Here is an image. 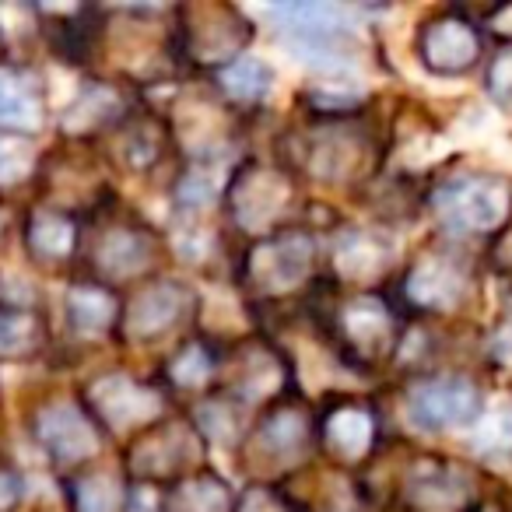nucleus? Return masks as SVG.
I'll return each mask as SVG.
<instances>
[{
	"mask_svg": "<svg viewBox=\"0 0 512 512\" xmlns=\"http://www.w3.org/2000/svg\"><path fill=\"white\" fill-rule=\"evenodd\" d=\"M407 414L421 428H460L481 418V390L463 376L428 379L407 400Z\"/></svg>",
	"mask_w": 512,
	"mask_h": 512,
	"instance_id": "obj_1",
	"label": "nucleus"
},
{
	"mask_svg": "<svg viewBox=\"0 0 512 512\" xmlns=\"http://www.w3.org/2000/svg\"><path fill=\"white\" fill-rule=\"evenodd\" d=\"M505 207V190L495 179H481V176H467L449 183L446 190L439 193V211L442 218L453 228H491L502 221Z\"/></svg>",
	"mask_w": 512,
	"mask_h": 512,
	"instance_id": "obj_2",
	"label": "nucleus"
},
{
	"mask_svg": "<svg viewBox=\"0 0 512 512\" xmlns=\"http://www.w3.org/2000/svg\"><path fill=\"white\" fill-rule=\"evenodd\" d=\"M477 39L467 25L460 22H435L421 36V60L435 74H460L474 64Z\"/></svg>",
	"mask_w": 512,
	"mask_h": 512,
	"instance_id": "obj_3",
	"label": "nucleus"
},
{
	"mask_svg": "<svg viewBox=\"0 0 512 512\" xmlns=\"http://www.w3.org/2000/svg\"><path fill=\"white\" fill-rule=\"evenodd\" d=\"M309 256H313V242H309L306 235L292 232V235H285V239L260 249L253 260V271L264 278V285L288 288L309 271Z\"/></svg>",
	"mask_w": 512,
	"mask_h": 512,
	"instance_id": "obj_4",
	"label": "nucleus"
},
{
	"mask_svg": "<svg viewBox=\"0 0 512 512\" xmlns=\"http://www.w3.org/2000/svg\"><path fill=\"white\" fill-rule=\"evenodd\" d=\"M39 439H43L46 449L57 453L60 460H78V456L95 449V435H92V428H88L85 414H78L67 404L50 407V411L39 418Z\"/></svg>",
	"mask_w": 512,
	"mask_h": 512,
	"instance_id": "obj_5",
	"label": "nucleus"
},
{
	"mask_svg": "<svg viewBox=\"0 0 512 512\" xmlns=\"http://www.w3.org/2000/svg\"><path fill=\"white\" fill-rule=\"evenodd\" d=\"M95 404L113 425H134V421H144L158 411V400L123 376H113L95 386Z\"/></svg>",
	"mask_w": 512,
	"mask_h": 512,
	"instance_id": "obj_6",
	"label": "nucleus"
},
{
	"mask_svg": "<svg viewBox=\"0 0 512 512\" xmlns=\"http://www.w3.org/2000/svg\"><path fill=\"white\" fill-rule=\"evenodd\" d=\"M183 302H186L183 288H172V285L148 288V292L137 299L134 313H130V327H134V334H141V337L162 334L165 327H172V323L179 320Z\"/></svg>",
	"mask_w": 512,
	"mask_h": 512,
	"instance_id": "obj_7",
	"label": "nucleus"
},
{
	"mask_svg": "<svg viewBox=\"0 0 512 512\" xmlns=\"http://www.w3.org/2000/svg\"><path fill=\"white\" fill-rule=\"evenodd\" d=\"M43 120V102L18 74L0 71V123L15 130H32Z\"/></svg>",
	"mask_w": 512,
	"mask_h": 512,
	"instance_id": "obj_8",
	"label": "nucleus"
},
{
	"mask_svg": "<svg viewBox=\"0 0 512 512\" xmlns=\"http://www.w3.org/2000/svg\"><path fill=\"white\" fill-rule=\"evenodd\" d=\"M463 292V278L456 267H449L446 260H428V264L418 267L411 281V295L421 302V306L432 309H449Z\"/></svg>",
	"mask_w": 512,
	"mask_h": 512,
	"instance_id": "obj_9",
	"label": "nucleus"
},
{
	"mask_svg": "<svg viewBox=\"0 0 512 512\" xmlns=\"http://www.w3.org/2000/svg\"><path fill=\"white\" fill-rule=\"evenodd\" d=\"M221 81H225L228 95H235V99H260V95L271 92L274 67L267 64V60H260V57H242V60H235V64L228 67Z\"/></svg>",
	"mask_w": 512,
	"mask_h": 512,
	"instance_id": "obj_10",
	"label": "nucleus"
},
{
	"mask_svg": "<svg viewBox=\"0 0 512 512\" xmlns=\"http://www.w3.org/2000/svg\"><path fill=\"white\" fill-rule=\"evenodd\" d=\"M386 260H390L386 246L369 232H348L341 253H337V264L348 274H376L386 267Z\"/></svg>",
	"mask_w": 512,
	"mask_h": 512,
	"instance_id": "obj_11",
	"label": "nucleus"
},
{
	"mask_svg": "<svg viewBox=\"0 0 512 512\" xmlns=\"http://www.w3.org/2000/svg\"><path fill=\"white\" fill-rule=\"evenodd\" d=\"M67 309H71V323L81 334H99V330H106L109 320H113V302H109L99 288H81V292H74Z\"/></svg>",
	"mask_w": 512,
	"mask_h": 512,
	"instance_id": "obj_12",
	"label": "nucleus"
},
{
	"mask_svg": "<svg viewBox=\"0 0 512 512\" xmlns=\"http://www.w3.org/2000/svg\"><path fill=\"white\" fill-rule=\"evenodd\" d=\"M29 242H32V249L43 256H64L74 242V228H71V221L60 218V214H39L29 228Z\"/></svg>",
	"mask_w": 512,
	"mask_h": 512,
	"instance_id": "obj_13",
	"label": "nucleus"
},
{
	"mask_svg": "<svg viewBox=\"0 0 512 512\" xmlns=\"http://www.w3.org/2000/svg\"><path fill=\"white\" fill-rule=\"evenodd\" d=\"M477 446H484L488 453H505L512 446V404L498 400L491 404V411L484 418H477Z\"/></svg>",
	"mask_w": 512,
	"mask_h": 512,
	"instance_id": "obj_14",
	"label": "nucleus"
},
{
	"mask_svg": "<svg viewBox=\"0 0 512 512\" xmlns=\"http://www.w3.org/2000/svg\"><path fill=\"white\" fill-rule=\"evenodd\" d=\"M144 260H148V249H144V242L137 239V235L116 232L113 239H109V246H106V267L113 274H134V271H141Z\"/></svg>",
	"mask_w": 512,
	"mask_h": 512,
	"instance_id": "obj_15",
	"label": "nucleus"
},
{
	"mask_svg": "<svg viewBox=\"0 0 512 512\" xmlns=\"http://www.w3.org/2000/svg\"><path fill=\"white\" fill-rule=\"evenodd\" d=\"M344 323H348L351 330V341H379V337L386 334V327H390V316L383 313V306L379 302H355V306L348 309V316H344Z\"/></svg>",
	"mask_w": 512,
	"mask_h": 512,
	"instance_id": "obj_16",
	"label": "nucleus"
},
{
	"mask_svg": "<svg viewBox=\"0 0 512 512\" xmlns=\"http://www.w3.org/2000/svg\"><path fill=\"white\" fill-rule=\"evenodd\" d=\"M372 435V421L365 418V414L358 411H344L334 418V425H330V439H334L337 449H344L348 456H358L365 449V442H369Z\"/></svg>",
	"mask_w": 512,
	"mask_h": 512,
	"instance_id": "obj_17",
	"label": "nucleus"
},
{
	"mask_svg": "<svg viewBox=\"0 0 512 512\" xmlns=\"http://www.w3.org/2000/svg\"><path fill=\"white\" fill-rule=\"evenodd\" d=\"M225 488L218 481H193V484H183L179 491V509L186 512H225Z\"/></svg>",
	"mask_w": 512,
	"mask_h": 512,
	"instance_id": "obj_18",
	"label": "nucleus"
},
{
	"mask_svg": "<svg viewBox=\"0 0 512 512\" xmlns=\"http://www.w3.org/2000/svg\"><path fill=\"white\" fill-rule=\"evenodd\" d=\"M36 341L29 313H0V355H22Z\"/></svg>",
	"mask_w": 512,
	"mask_h": 512,
	"instance_id": "obj_19",
	"label": "nucleus"
},
{
	"mask_svg": "<svg viewBox=\"0 0 512 512\" xmlns=\"http://www.w3.org/2000/svg\"><path fill=\"white\" fill-rule=\"evenodd\" d=\"M264 442L274 449V453H299L302 442H306V428L295 414H281V418H271V425L264 428Z\"/></svg>",
	"mask_w": 512,
	"mask_h": 512,
	"instance_id": "obj_20",
	"label": "nucleus"
},
{
	"mask_svg": "<svg viewBox=\"0 0 512 512\" xmlns=\"http://www.w3.org/2000/svg\"><path fill=\"white\" fill-rule=\"evenodd\" d=\"M116 498H120V491H116V484L106 474L88 477L81 484V512H113Z\"/></svg>",
	"mask_w": 512,
	"mask_h": 512,
	"instance_id": "obj_21",
	"label": "nucleus"
},
{
	"mask_svg": "<svg viewBox=\"0 0 512 512\" xmlns=\"http://www.w3.org/2000/svg\"><path fill=\"white\" fill-rule=\"evenodd\" d=\"M218 186H221V176H211V169H193V172H186V179L179 183V200H183L186 207H200L218 193Z\"/></svg>",
	"mask_w": 512,
	"mask_h": 512,
	"instance_id": "obj_22",
	"label": "nucleus"
},
{
	"mask_svg": "<svg viewBox=\"0 0 512 512\" xmlns=\"http://www.w3.org/2000/svg\"><path fill=\"white\" fill-rule=\"evenodd\" d=\"M29 148L25 141H15V137H0V183H15L29 172Z\"/></svg>",
	"mask_w": 512,
	"mask_h": 512,
	"instance_id": "obj_23",
	"label": "nucleus"
},
{
	"mask_svg": "<svg viewBox=\"0 0 512 512\" xmlns=\"http://www.w3.org/2000/svg\"><path fill=\"white\" fill-rule=\"evenodd\" d=\"M172 376L179 379V383H186V386H193V383H200V379L207 376V358L200 355L197 348H190L183 358H179L176 365H172Z\"/></svg>",
	"mask_w": 512,
	"mask_h": 512,
	"instance_id": "obj_24",
	"label": "nucleus"
},
{
	"mask_svg": "<svg viewBox=\"0 0 512 512\" xmlns=\"http://www.w3.org/2000/svg\"><path fill=\"white\" fill-rule=\"evenodd\" d=\"M488 85L498 99L509 102L512 99V50H505L502 57L491 64V74H488Z\"/></svg>",
	"mask_w": 512,
	"mask_h": 512,
	"instance_id": "obj_25",
	"label": "nucleus"
},
{
	"mask_svg": "<svg viewBox=\"0 0 512 512\" xmlns=\"http://www.w3.org/2000/svg\"><path fill=\"white\" fill-rule=\"evenodd\" d=\"M495 348H498V355H502V362H509V365H512V323L502 330V337H498Z\"/></svg>",
	"mask_w": 512,
	"mask_h": 512,
	"instance_id": "obj_26",
	"label": "nucleus"
},
{
	"mask_svg": "<svg viewBox=\"0 0 512 512\" xmlns=\"http://www.w3.org/2000/svg\"><path fill=\"white\" fill-rule=\"evenodd\" d=\"M246 512H281L278 502H271V498H253V505H249Z\"/></svg>",
	"mask_w": 512,
	"mask_h": 512,
	"instance_id": "obj_27",
	"label": "nucleus"
}]
</instances>
